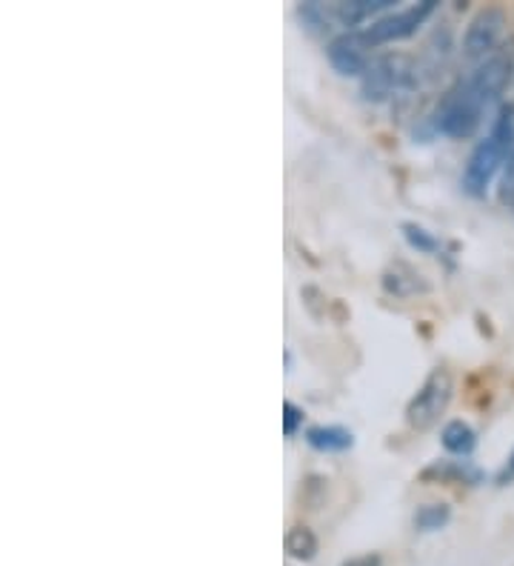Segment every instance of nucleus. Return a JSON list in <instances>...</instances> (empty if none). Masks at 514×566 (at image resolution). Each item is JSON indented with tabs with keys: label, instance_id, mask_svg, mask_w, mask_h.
Instances as JSON below:
<instances>
[{
	"label": "nucleus",
	"instance_id": "nucleus-11",
	"mask_svg": "<svg viewBox=\"0 0 514 566\" xmlns=\"http://www.w3.org/2000/svg\"><path fill=\"white\" fill-rule=\"evenodd\" d=\"M306 441L317 452H346L355 447V436L343 427H312L306 432Z\"/></svg>",
	"mask_w": 514,
	"mask_h": 566
},
{
	"label": "nucleus",
	"instance_id": "nucleus-3",
	"mask_svg": "<svg viewBox=\"0 0 514 566\" xmlns=\"http://www.w3.org/2000/svg\"><path fill=\"white\" fill-rule=\"evenodd\" d=\"M415 81V66L406 55H384L375 57L364 77H360V92L366 101H386L395 92L406 90Z\"/></svg>",
	"mask_w": 514,
	"mask_h": 566
},
{
	"label": "nucleus",
	"instance_id": "nucleus-1",
	"mask_svg": "<svg viewBox=\"0 0 514 566\" xmlns=\"http://www.w3.org/2000/svg\"><path fill=\"white\" fill-rule=\"evenodd\" d=\"M452 373L443 369V366H438V369L429 373V378L423 380L420 392L415 395L409 401V407H406V423H409L411 429H418V432L432 429L434 423L440 421V415H443L445 409H449V403H452Z\"/></svg>",
	"mask_w": 514,
	"mask_h": 566
},
{
	"label": "nucleus",
	"instance_id": "nucleus-6",
	"mask_svg": "<svg viewBox=\"0 0 514 566\" xmlns=\"http://www.w3.org/2000/svg\"><path fill=\"white\" fill-rule=\"evenodd\" d=\"M503 160H506V155H503V149L492 138L474 146L472 158H469L466 169H463V189L474 195V198H483L486 189L492 187L494 175L503 166Z\"/></svg>",
	"mask_w": 514,
	"mask_h": 566
},
{
	"label": "nucleus",
	"instance_id": "nucleus-17",
	"mask_svg": "<svg viewBox=\"0 0 514 566\" xmlns=\"http://www.w3.org/2000/svg\"><path fill=\"white\" fill-rule=\"evenodd\" d=\"M303 418H306V415H303V409L297 407V403L292 401L283 403V436L286 438L297 436V429L303 427Z\"/></svg>",
	"mask_w": 514,
	"mask_h": 566
},
{
	"label": "nucleus",
	"instance_id": "nucleus-16",
	"mask_svg": "<svg viewBox=\"0 0 514 566\" xmlns=\"http://www.w3.org/2000/svg\"><path fill=\"white\" fill-rule=\"evenodd\" d=\"M449 521V506L445 504H429V506H420L418 515H415V526L420 532H434L440 526H445Z\"/></svg>",
	"mask_w": 514,
	"mask_h": 566
},
{
	"label": "nucleus",
	"instance_id": "nucleus-8",
	"mask_svg": "<svg viewBox=\"0 0 514 566\" xmlns=\"http://www.w3.org/2000/svg\"><path fill=\"white\" fill-rule=\"evenodd\" d=\"M508 77H512V57L508 55H492L480 63L474 75L469 77V86L478 92V97L486 106H492L497 97L506 90Z\"/></svg>",
	"mask_w": 514,
	"mask_h": 566
},
{
	"label": "nucleus",
	"instance_id": "nucleus-14",
	"mask_svg": "<svg viewBox=\"0 0 514 566\" xmlns=\"http://www.w3.org/2000/svg\"><path fill=\"white\" fill-rule=\"evenodd\" d=\"M432 478H438V481H454V484H466V481H478V470H469L466 463H449V461H440L434 463V467H429V470L423 472V481H432Z\"/></svg>",
	"mask_w": 514,
	"mask_h": 566
},
{
	"label": "nucleus",
	"instance_id": "nucleus-9",
	"mask_svg": "<svg viewBox=\"0 0 514 566\" xmlns=\"http://www.w3.org/2000/svg\"><path fill=\"white\" fill-rule=\"evenodd\" d=\"M380 283H384L386 295L391 297H415L429 292V281H426V277L406 261L389 263L384 277H380Z\"/></svg>",
	"mask_w": 514,
	"mask_h": 566
},
{
	"label": "nucleus",
	"instance_id": "nucleus-19",
	"mask_svg": "<svg viewBox=\"0 0 514 566\" xmlns=\"http://www.w3.org/2000/svg\"><path fill=\"white\" fill-rule=\"evenodd\" d=\"M512 478H514V452H512V458H508L506 470L501 472V478H497V481H501V484H506V481H512Z\"/></svg>",
	"mask_w": 514,
	"mask_h": 566
},
{
	"label": "nucleus",
	"instance_id": "nucleus-2",
	"mask_svg": "<svg viewBox=\"0 0 514 566\" xmlns=\"http://www.w3.org/2000/svg\"><path fill=\"white\" fill-rule=\"evenodd\" d=\"M486 109L489 106L480 101L469 81H463L443 97L438 112V132H443L449 138H472Z\"/></svg>",
	"mask_w": 514,
	"mask_h": 566
},
{
	"label": "nucleus",
	"instance_id": "nucleus-5",
	"mask_svg": "<svg viewBox=\"0 0 514 566\" xmlns=\"http://www.w3.org/2000/svg\"><path fill=\"white\" fill-rule=\"evenodd\" d=\"M503 32H506V12L501 7L480 9L472 18L463 38V49L469 57H492L497 43H501Z\"/></svg>",
	"mask_w": 514,
	"mask_h": 566
},
{
	"label": "nucleus",
	"instance_id": "nucleus-15",
	"mask_svg": "<svg viewBox=\"0 0 514 566\" xmlns=\"http://www.w3.org/2000/svg\"><path fill=\"white\" fill-rule=\"evenodd\" d=\"M400 229H403V238L411 249H418V252H423V255H434V252H440L438 238H434L432 232H426L423 227H418V223H403Z\"/></svg>",
	"mask_w": 514,
	"mask_h": 566
},
{
	"label": "nucleus",
	"instance_id": "nucleus-10",
	"mask_svg": "<svg viewBox=\"0 0 514 566\" xmlns=\"http://www.w3.org/2000/svg\"><path fill=\"white\" fill-rule=\"evenodd\" d=\"M389 3L391 0H349V3H335V7H329V21H337L340 27L355 32L352 27L364 23L371 14L389 9Z\"/></svg>",
	"mask_w": 514,
	"mask_h": 566
},
{
	"label": "nucleus",
	"instance_id": "nucleus-4",
	"mask_svg": "<svg viewBox=\"0 0 514 566\" xmlns=\"http://www.w3.org/2000/svg\"><path fill=\"white\" fill-rule=\"evenodd\" d=\"M434 12V0H423V3H415L409 9H400L395 14H386L380 21H375L371 27L360 29L364 38L369 41V46H384L391 41H403V38L415 35L420 27L426 23V18Z\"/></svg>",
	"mask_w": 514,
	"mask_h": 566
},
{
	"label": "nucleus",
	"instance_id": "nucleus-12",
	"mask_svg": "<svg viewBox=\"0 0 514 566\" xmlns=\"http://www.w3.org/2000/svg\"><path fill=\"white\" fill-rule=\"evenodd\" d=\"M443 447L452 452V455H469L474 449V429L466 421H449L443 427V436H440Z\"/></svg>",
	"mask_w": 514,
	"mask_h": 566
},
{
	"label": "nucleus",
	"instance_id": "nucleus-13",
	"mask_svg": "<svg viewBox=\"0 0 514 566\" xmlns=\"http://www.w3.org/2000/svg\"><path fill=\"white\" fill-rule=\"evenodd\" d=\"M286 553L295 560H312L317 553L315 532L308 526H292L286 535Z\"/></svg>",
	"mask_w": 514,
	"mask_h": 566
},
{
	"label": "nucleus",
	"instance_id": "nucleus-18",
	"mask_svg": "<svg viewBox=\"0 0 514 566\" xmlns=\"http://www.w3.org/2000/svg\"><path fill=\"white\" fill-rule=\"evenodd\" d=\"M343 566H380V558L377 555H357V558L346 560Z\"/></svg>",
	"mask_w": 514,
	"mask_h": 566
},
{
	"label": "nucleus",
	"instance_id": "nucleus-7",
	"mask_svg": "<svg viewBox=\"0 0 514 566\" xmlns=\"http://www.w3.org/2000/svg\"><path fill=\"white\" fill-rule=\"evenodd\" d=\"M369 41L364 38V32H343L340 38L329 43L326 55L329 63L335 66V72L346 77H364L371 66L369 55Z\"/></svg>",
	"mask_w": 514,
	"mask_h": 566
}]
</instances>
